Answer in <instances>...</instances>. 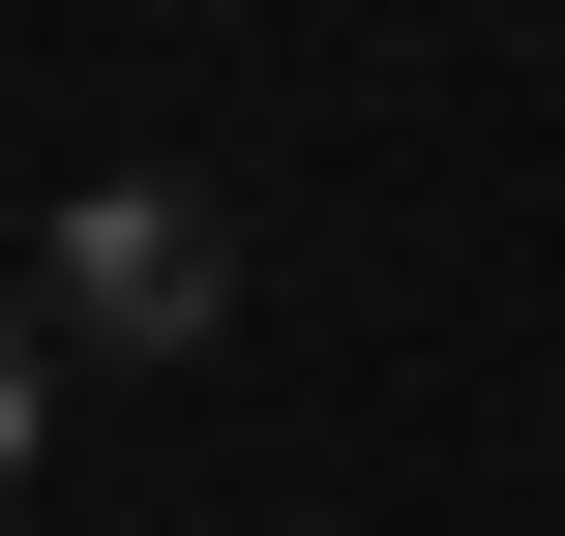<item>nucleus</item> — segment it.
Segmentation results:
<instances>
[{"label":"nucleus","instance_id":"nucleus-1","mask_svg":"<svg viewBox=\"0 0 565 536\" xmlns=\"http://www.w3.org/2000/svg\"><path fill=\"white\" fill-rule=\"evenodd\" d=\"M60 298H89L119 358H209V209H149V179H119V209H60Z\"/></svg>","mask_w":565,"mask_h":536},{"label":"nucleus","instance_id":"nucleus-2","mask_svg":"<svg viewBox=\"0 0 565 536\" xmlns=\"http://www.w3.org/2000/svg\"><path fill=\"white\" fill-rule=\"evenodd\" d=\"M0 477H30V328H0Z\"/></svg>","mask_w":565,"mask_h":536}]
</instances>
